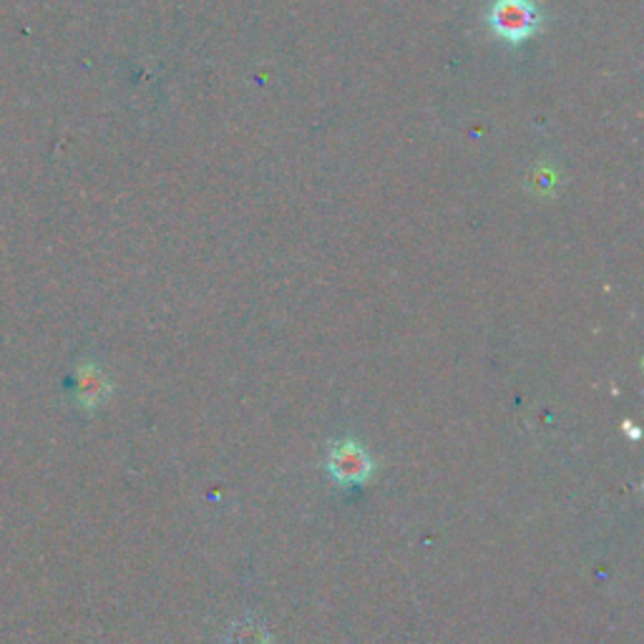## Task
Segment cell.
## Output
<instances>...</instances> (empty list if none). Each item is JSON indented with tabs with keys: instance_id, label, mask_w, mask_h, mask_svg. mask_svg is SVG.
<instances>
[{
	"instance_id": "1",
	"label": "cell",
	"mask_w": 644,
	"mask_h": 644,
	"mask_svg": "<svg viewBox=\"0 0 644 644\" xmlns=\"http://www.w3.org/2000/svg\"><path fill=\"white\" fill-rule=\"evenodd\" d=\"M544 21V11L534 0H494L486 13V23L492 26L494 36L512 46H522L534 38Z\"/></svg>"
},
{
	"instance_id": "2",
	"label": "cell",
	"mask_w": 644,
	"mask_h": 644,
	"mask_svg": "<svg viewBox=\"0 0 644 644\" xmlns=\"http://www.w3.org/2000/svg\"><path fill=\"white\" fill-rule=\"evenodd\" d=\"M328 470L340 486H360L373 476L375 464L358 440H335L328 450Z\"/></svg>"
},
{
	"instance_id": "3",
	"label": "cell",
	"mask_w": 644,
	"mask_h": 644,
	"mask_svg": "<svg viewBox=\"0 0 644 644\" xmlns=\"http://www.w3.org/2000/svg\"><path fill=\"white\" fill-rule=\"evenodd\" d=\"M111 383L106 378L103 370L96 368L93 363H83L79 370H76V398H79L81 406L86 410L99 408L101 403L109 398Z\"/></svg>"
},
{
	"instance_id": "4",
	"label": "cell",
	"mask_w": 644,
	"mask_h": 644,
	"mask_svg": "<svg viewBox=\"0 0 644 644\" xmlns=\"http://www.w3.org/2000/svg\"><path fill=\"white\" fill-rule=\"evenodd\" d=\"M556 181H559V177H556L554 169L539 167V169L528 171L526 187L532 189V195H552V191L556 189Z\"/></svg>"
}]
</instances>
